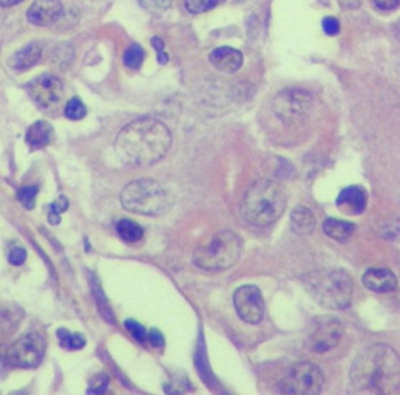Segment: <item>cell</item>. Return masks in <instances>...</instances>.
<instances>
[{
    "instance_id": "21",
    "label": "cell",
    "mask_w": 400,
    "mask_h": 395,
    "mask_svg": "<svg viewBox=\"0 0 400 395\" xmlns=\"http://www.w3.org/2000/svg\"><path fill=\"white\" fill-rule=\"evenodd\" d=\"M116 230H118V234L125 242H138L144 236L143 226L130 219L119 221L116 225Z\"/></svg>"
},
{
    "instance_id": "6",
    "label": "cell",
    "mask_w": 400,
    "mask_h": 395,
    "mask_svg": "<svg viewBox=\"0 0 400 395\" xmlns=\"http://www.w3.org/2000/svg\"><path fill=\"white\" fill-rule=\"evenodd\" d=\"M243 251V241L235 231L222 230L216 233L194 251V263L204 271H227L235 266Z\"/></svg>"
},
{
    "instance_id": "22",
    "label": "cell",
    "mask_w": 400,
    "mask_h": 395,
    "mask_svg": "<svg viewBox=\"0 0 400 395\" xmlns=\"http://www.w3.org/2000/svg\"><path fill=\"white\" fill-rule=\"evenodd\" d=\"M58 338H60V344L61 347L68 349V350H79L83 349L86 344L85 336L80 334V333H69L68 330H58Z\"/></svg>"
},
{
    "instance_id": "17",
    "label": "cell",
    "mask_w": 400,
    "mask_h": 395,
    "mask_svg": "<svg viewBox=\"0 0 400 395\" xmlns=\"http://www.w3.org/2000/svg\"><path fill=\"white\" fill-rule=\"evenodd\" d=\"M41 56H43V44L35 41L14 54L10 60V66L14 71H27L41 60Z\"/></svg>"
},
{
    "instance_id": "27",
    "label": "cell",
    "mask_w": 400,
    "mask_h": 395,
    "mask_svg": "<svg viewBox=\"0 0 400 395\" xmlns=\"http://www.w3.org/2000/svg\"><path fill=\"white\" fill-rule=\"evenodd\" d=\"M38 196V186H25L21 188L16 194V199L21 201V205L27 209L35 208V201Z\"/></svg>"
},
{
    "instance_id": "30",
    "label": "cell",
    "mask_w": 400,
    "mask_h": 395,
    "mask_svg": "<svg viewBox=\"0 0 400 395\" xmlns=\"http://www.w3.org/2000/svg\"><path fill=\"white\" fill-rule=\"evenodd\" d=\"M124 325H125V329H127L131 333L133 338H135L138 342L144 344V342L149 341V334H147L146 329L141 324H138L136 321H131V319H127Z\"/></svg>"
},
{
    "instance_id": "2",
    "label": "cell",
    "mask_w": 400,
    "mask_h": 395,
    "mask_svg": "<svg viewBox=\"0 0 400 395\" xmlns=\"http://www.w3.org/2000/svg\"><path fill=\"white\" fill-rule=\"evenodd\" d=\"M350 381L358 392L393 394L400 386V356L388 346L366 349L354 361Z\"/></svg>"
},
{
    "instance_id": "37",
    "label": "cell",
    "mask_w": 400,
    "mask_h": 395,
    "mask_svg": "<svg viewBox=\"0 0 400 395\" xmlns=\"http://www.w3.org/2000/svg\"><path fill=\"white\" fill-rule=\"evenodd\" d=\"M22 2V0H0V5L2 6H13L16 4H19Z\"/></svg>"
},
{
    "instance_id": "23",
    "label": "cell",
    "mask_w": 400,
    "mask_h": 395,
    "mask_svg": "<svg viewBox=\"0 0 400 395\" xmlns=\"http://www.w3.org/2000/svg\"><path fill=\"white\" fill-rule=\"evenodd\" d=\"M144 58H146L144 49L139 44H131L124 55V63L125 66L130 67V69H138V67L143 64Z\"/></svg>"
},
{
    "instance_id": "9",
    "label": "cell",
    "mask_w": 400,
    "mask_h": 395,
    "mask_svg": "<svg viewBox=\"0 0 400 395\" xmlns=\"http://www.w3.org/2000/svg\"><path fill=\"white\" fill-rule=\"evenodd\" d=\"M46 339L38 331H29L22 334L6 351L8 363L14 367L30 369L36 367L44 358Z\"/></svg>"
},
{
    "instance_id": "20",
    "label": "cell",
    "mask_w": 400,
    "mask_h": 395,
    "mask_svg": "<svg viewBox=\"0 0 400 395\" xmlns=\"http://www.w3.org/2000/svg\"><path fill=\"white\" fill-rule=\"evenodd\" d=\"M316 219L313 216L311 209L306 206H297L293 213H291V226L293 231L297 234H310L314 230Z\"/></svg>"
},
{
    "instance_id": "25",
    "label": "cell",
    "mask_w": 400,
    "mask_h": 395,
    "mask_svg": "<svg viewBox=\"0 0 400 395\" xmlns=\"http://www.w3.org/2000/svg\"><path fill=\"white\" fill-rule=\"evenodd\" d=\"M222 2H225V0H185V6L189 13L200 14L221 5Z\"/></svg>"
},
{
    "instance_id": "10",
    "label": "cell",
    "mask_w": 400,
    "mask_h": 395,
    "mask_svg": "<svg viewBox=\"0 0 400 395\" xmlns=\"http://www.w3.org/2000/svg\"><path fill=\"white\" fill-rule=\"evenodd\" d=\"M343 324L338 319L324 317L316 321L311 326L308 342H310V350L314 353H325L335 349L341 338H343Z\"/></svg>"
},
{
    "instance_id": "33",
    "label": "cell",
    "mask_w": 400,
    "mask_h": 395,
    "mask_svg": "<svg viewBox=\"0 0 400 395\" xmlns=\"http://www.w3.org/2000/svg\"><path fill=\"white\" fill-rule=\"evenodd\" d=\"M322 29L330 36H335L339 33V22L335 18H325L322 21Z\"/></svg>"
},
{
    "instance_id": "28",
    "label": "cell",
    "mask_w": 400,
    "mask_h": 395,
    "mask_svg": "<svg viewBox=\"0 0 400 395\" xmlns=\"http://www.w3.org/2000/svg\"><path fill=\"white\" fill-rule=\"evenodd\" d=\"M138 2L141 8H144L146 11L158 14L168 10L172 4V0H138Z\"/></svg>"
},
{
    "instance_id": "31",
    "label": "cell",
    "mask_w": 400,
    "mask_h": 395,
    "mask_svg": "<svg viewBox=\"0 0 400 395\" xmlns=\"http://www.w3.org/2000/svg\"><path fill=\"white\" fill-rule=\"evenodd\" d=\"M8 259H10L13 266H21L25 263V259H27V251L22 247H16L8 254Z\"/></svg>"
},
{
    "instance_id": "15",
    "label": "cell",
    "mask_w": 400,
    "mask_h": 395,
    "mask_svg": "<svg viewBox=\"0 0 400 395\" xmlns=\"http://www.w3.org/2000/svg\"><path fill=\"white\" fill-rule=\"evenodd\" d=\"M363 284L372 292H393L397 288L396 275L389 269H369L363 275Z\"/></svg>"
},
{
    "instance_id": "34",
    "label": "cell",
    "mask_w": 400,
    "mask_h": 395,
    "mask_svg": "<svg viewBox=\"0 0 400 395\" xmlns=\"http://www.w3.org/2000/svg\"><path fill=\"white\" fill-rule=\"evenodd\" d=\"M374 5L381 11H393L400 5V0H374Z\"/></svg>"
},
{
    "instance_id": "26",
    "label": "cell",
    "mask_w": 400,
    "mask_h": 395,
    "mask_svg": "<svg viewBox=\"0 0 400 395\" xmlns=\"http://www.w3.org/2000/svg\"><path fill=\"white\" fill-rule=\"evenodd\" d=\"M379 233L381 238L389 241L400 239V219H389L379 226Z\"/></svg>"
},
{
    "instance_id": "36",
    "label": "cell",
    "mask_w": 400,
    "mask_h": 395,
    "mask_svg": "<svg viewBox=\"0 0 400 395\" xmlns=\"http://www.w3.org/2000/svg\"><path fill=\"white\" fill-rule=\"evenodd\" d=\"M152 46L156 50V54L164 52V44H163V41L160 38H156V36L152 38Z\"/></svg>"
},
{
    "instance_id": "16",
    "label": "cell",
    "mask_w": 400,
    "mask_h": 395,
    "mask_svg": "<svg viewBox=\"0 0 400 395\" xmlns=\"http://www.w3.org/2000/svg\"><path fill=\"white\" fill-rule=\"evenodd\" d=\"M210 63L222 72H236L243 66V54L233 47H218L210 54Z\"/></svg>"
},
{
    "instance_id": "5",
    "label": "cell",
    "mask_w": 400,
    "mask_h": 395,
    "mask_svg": "<svg viewBox=\"0 0 400 395\" xmlns=\"http://www.w3.org/2000/svg\"><path fill=\"white\" fill-rule=\"evenodd\" d=\"M122 206L130 213L143 216H163L174 205V196L163 183L141 179L129 183L121 192Z\"/></svg>"
},
{
    "instance_id": "4",
    "label": "cell",
    "mask_w": 400,
    "mask_h": 395,
    "mask_svg": "<svg viewBox=\"0 0 400 395\" xmlns=\"http://www.w3.org/2000/svg\"><path fill=\"white\" fill-rule=\"evenodd\" d=\"M286 196L277 183L260 180L254 183L243 199L244 219L256 226L274 224L285 213Z\"/></svg>"
},
{
    "instance_id": "32",
    "label": "cell",
    "mask_w": 400,
    "mask_h": 395,
    "mask_svg": "<svg viewBox=\"0 0 400 395\" xmlns=\"http://www.w3.org/2000/svg\"><path fill=\"white\" fill-rule=\"evenodd\" d=\"M106 388H108V375H97L94 378L93 384H91V388H89L88 392L102 394V392H105Z\"/></svg>"
},
{
    "instance_id": "24",
    "label": "cell",
    "mask_w": 400,
    "mask_h": 395,
    "mask_svg": "<svg viewBox=\"0 0 400 395\" xmlns=\"http://www.w3.org/2000/svg\"><path fill=\"white\" fill-rule=\"evenodd\" d=\"M66 117L71 121H80L86 116V106L79 97H72L64 108Z\"/></svg>"
},
{
    "instance_id": "7",
    "label": "cell",
    "mask_w": 400,
    "mask_h": 395,
    "mask_svg": "<svg viewBox=\"0 0 400 395\" xmlns=\"http://www.w3.org/2000/svg\"><path fill=\"white\" fill-rule=\"evenodd\" d=\"M274 113L286 125L302 124L311 113L313 97L308 91L289 88L279 92L274 99Z\"/></svg>"
},
{
    "instance_id": "13",
    "label": "cell",
    "mask_w": 400,
    "mask_h": 395,
    "mask_svg": "<svg viewBox=\"0 0 400 395\" xmlns=\"http://www.w3.org/2000/svg\"><path fill=\"white\" fill-rule=\"evenodd\" d=\"M63 14L60 0H36L27 10V19L35 25L54 24Z\"/></svg>"
},
{
    "instance_id": "19",
    "label": "cell",
    "mask_w": 400,
    "mask_h": 395,
    "mask_svg": "<svg viewBox=\"0 0 400 395\" xmlns=\"http://www.w3.org/2000/svg\"><path fill=\"white\" fill-rule=\"evenodd\" d=\"M322 226H324V233L327 234L329 238L335 239L338 242H347L355 233L354 224L341 221V219H333V217H330V219H325Z\"/></svg>"
},
{
    "instance_id": "1",
    "label": "cell",
    "mask_w": 400,
    "mask_h": 395,
    "mask_svg": "<svg viewBox=\"0 0 400 395\" xmlns=\"http://www.w3.org/2000/svg\"><path fill=\"white\" fill-rule=\"evenodd\" d=\"M171 146L169 129L161 121L144 117L125 125L114 141V152L124 164L146 167L168 155Z\"/></svg>"
},
{
    "instance_id": "3",
    "label": "cell",
    "mask_w": 400,
    "mask_h": 395,
    "mask_svg": "<svg viewBox=\"0 0 400 395\" xmlns=\"http://www.w3.org/2000/svg\"><path fill=\"white\" fill-rule=\"evenodd\" d=\"M308 294L327 309H344L354 296V281L343 269H319L305 275Z\"/></svg>"
},
{
    "instance_id": "29",
    "label": "cell",
    "mask_w": 400,
    "mask_h": 395,
    "mask_svg": "<svg viewBox=\"0 0 400 395\" xmlns=\"http://www.w3.org/2000/svg\"><path fill=\"white\" fill-rule=\"evenodd\" d=\"M69 204H68V200H66V197H60L58 200H55L52 205H50V211H49V221L50 224H60V214L63 211H66L68 209Z\"/></svg>"
},
{
    "instance_id": "35",
    "label": "cell",
    "mask_w": 400,
    "mask_h": 395,
    "mask_svg": "<svg viewBox=\"0 0 400 395\" xmlns=\"http://www.w3.org/2000/svg\"><path fill=\"white\" fill-rule=\"evenodd\" d=\"M149 341L156 349L161 350L164 347V338H163V334L158 331V330H152V331L149 333Z\"/></svg>"
},
{
    "instance_id": "12",
    "label": "cell",
    "mask_w": 400,
    "mask_h": 395,
    "mask_svg": "<svg viewBox=\"0 0 400 395\" xmlns=\"http://www.w3.org/2000/svg\"><path fill=\"white\" fill-rule=\"evenodd\" d=\"M27 88L30 96L35 99V102H38V105L44 108H52L60 105L64 94L61 80L50 74L38 75L36 79H33L29 83Z\"/></svg>"
},
{
    "instance_id": "14",
    "label": "cell",
    "mask_w": 400,
    "mask_h": 395,
    "mask_svg": "<svg viewBox=\"0 0 400 395\" xmlns=\"http://www.w3.org/2000/svg\"><path fill=\"white\" fill-rule=\"evenodd\" d=\"M368 196L358 186H349L339 192L336 199V206L341 213L349 216H360L366 211Z\"/></svg>"
},
{
    "instance_id": "8",
    "label": "cell",
    "mask_w": 400,
    "mask_h": 395,
    "mask_svg": "<svg viewBox=\"0 0 400 395\" xmlns=\"http://www.w3.org/2000/svg\"><path fill=\"white\" fill-rule=\"evenodd\" d=\"M324 374L313 363H297L280 383V392L289 395H314L322 391Z\"/></svg>"
},
{
    "instance_id": "18",
    "label": "cell",
    "mask_w": 400,
    "mask_h": 395,
    "mask_svg": "<svg viewBox=\"0 0 400 395\" xmlns=\"http://www.w3.org/2000/svg\"><path fill=\"white\" fill-rule=\"evenodd\" d=\"M55 131L54 127L47 121H36L33 125H30V129L25 134V141L30 149L38 150L49 146L50 142L54 141Z\"/></svg>"
},
{
    "instance_id": "11",
    "label": "cell",
    "mask_w": 400,
    "mask_h": 395,
    "mask_svg": "<svg viewBox=\"0 0 400 395\" xmlns=\"http://www.w3.org/2000/svg\"><path fill=\"white\" fill-rule=\"evenodd\" d=\"M233 301H235L236 313L244 322L258 324L263 321L264 300L261 291L256 286H241L239 289H236L235 296H233Z\"/></svg>"
}]
</instances>
